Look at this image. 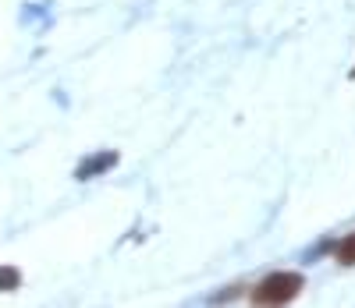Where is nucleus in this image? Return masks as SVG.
I'll use <instances>...</instances> for the list:
<instances>
[{
	"label": "nucleus",
	"mask_w": 355,
	"mask_h": 308,
	"mask_svg": "<svg viewBox=\"0 0 355 308\" xmlns=\"http://www.w3.org/2000/svg\"><path fill=\"white\" fill-rule=\"evenodd\" d=\"M117 167V152H100V156H89L78 163V181H89V177H100L103 170H114Z\"/></svg>",
	"instance_id": "obj_2"
},
{
	"label": "nucleus",
	"mask_w": 355,
	"mask_h": 308,
	"mask_svg": "<svg viewBox=\"0 0 355 308\" xmlns=\"http://www.w3.org/2000/svg\"><path fill=\"white\" fill-rule=\"evenodd\" d=\"M352 78H355V68H352Z\"/></svg>",
	"instance_id": "obj_5"
},
{
	"label": "nucleus",
	"mask_w": 355,
	"mask_h": 308,
	"mask_svg": "<svg viewBox=\"0 0 355 308\" xmlns=\"http://www.w3.org/2000/svg\"><path fill=\"white\" fill-rule=\"evenodd\" d=\"M306 280H302V273H270L266 280L252 291V301L256 305H288L302 294Z\"/></svg>",
	"instance_id": "obj_1"
},
{
	"label": "nucleus",
	"mask_w": 355,
	"mask_h": 308,
	"mask_svg": "<svg viewBox=\"0 0 355 308\" xmlns=\"http://www.w3.org/2000/svg\"><path fill=\"white\" fill-rule=\"evenodd\" d=\"M18 287H21V273L15 266H0V294L18 291Z\"/></svg>",
	"instance_id": "obj_4"
},
{
	"label": "nucleus",
	"mask_w": 355,
	"mask_h": 308,
	"mask_svg": "<svg viewBox=\"0 0 355 308\" xmlns=\"http://www.w3.org/2000/svg\"><path fill=\"white\" fill-rule=\"evenodd\" d=\"M334 255H338L341 266H355V234H348L334 244Z\"/></svg>",
	"instance_id": "obj_3"
}]
</instances>
